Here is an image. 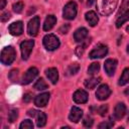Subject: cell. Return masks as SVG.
Wrapping results in <instances>:
<instances>
[{
  "label": "cell",
  "mask_w": 129,
  "mask_h": 129,
  "mask_svg": "<svg viewBox=\"0 0 129 129\" xmlns=\"http://www.w3.org/2000/svg\"><path fill=\"white\" fill-rule=\"evenodd\" d=\"M12 8H13V11L15 13H21L22 10H23V8H24V5H23L22 2H17L15 4H13Z\"/></svg>",
  "instance_id": "cell-30"
},
{
  "label": "cell",
  "mask_w": 129,
  "mask_h": 129,
  "mask_svg": "<svg viewBox=\"0 0 129 129\" xmlns=\"http://www.w3.org/2000/svg\"><path fill=\"white\" fill-rule=\"evenodd\" d=\"M93 123H94V121H93V119L91 118V117H86L85 119H84V121H83V124H84V126L85 127H88V128H90V127H92L93 126Z\"/></svg>",
  "instance_id": "cell-33"
},
{
  "label": "cell",
  "mask_w": 129,
  "mask_h": 129,
  "mask_svg": "<svg viewBox=\"0 0 129 129\" xmlns=\"http://www.w3.org/2000/svg\"><path fill=\"white\" fill-rule=\"evenodd\" d=\"M55 23H56V18H55V16H53V15H48V16L45 18V20H44V23H43V30H44V31L50 30V29L54 26Z\"/></svg>",
  "instance_id": "cell-18"
},
{
  "label": "cell",
  "mask_w": 129,
  "mask_h": 129,
  "mask_svg": "<svg viewBox=\"0 0 129 129\" xmlns=\"http://www.w3.org/2000/svg\"><path fill=\"white\" fill-rule=\"evenodd\" d=\"M15 56H16L15 49L10 45L5 46L1 51V62L3 64H6V66L11 64L14 61Z\"/></svg>",
  "instance_id": "cell-2"
},
{
  "label": "cell",
  "mask_w": 129,
  "mask_h": 129,
  "mask_svg": "<svg viewBox=\"0 0 129 129\" xmlns=\"http://www.w3.org/2000/svg\"><path fill=\"white\" fill-rule=\"evenodd\" d=\"M77 11H78V6L75 2L71 1L69 3H67L63 7V10H62V16L64 19H68V20H72L76 17L77 15Z\"/></svg>",
  "instance_id": "cell-4"
},
{
  "label": "cell",
  "mask_w": 129,
  "mask_h": 129,
  "mask_svg": "<svg viewBox=\"0 0 129 129\" xmlns=\"http://www.w3.org/2000/svg\"><path fill=\"white\" fill-rule=\"evenodd\" d=\"M80 70V66L78 63H74V64H71L68 69H67V76H73V75H76Z\"/></svg>",
  "instance_id": "cell-25"
},
{
  "label": "cell",
  "mask_w": 129,
  "mask_h": 129,
  "mask_svg": "<svg viewBox=\"0 0 129 129\" xmlns=\"http://www.w3.org/2000/svg\"><path fill=\"white\" fill-rule=\"evenodd\" d=\"M118 0H97V9L103 16H108L116 9Z\"/></svg>",
  "instance_id": "cell-1"
},
{
  "label": "cell",
  "mask_w": 129,
  "mask_h": 129,
  "mask_svg": "<svg viewBox=\"0 0 129 129\" xmlns=\"http://www.w3.org/2000/svg\"><path fill=\"white\" fill-rule=\"evenodd\" d=\"M17 76H18V70H12L9 74V79L12 82H15L17 80Z\"/></svg>",
  "instance_id": "cell-34"
},
{
  "label": "cell",
  "mask_w": 129,
  "mask_h": 129,
  "mask_svg": "<svg viewBox=\"0 0 129 129\" xmlns=\"http://www.w3.org/2000/svg\"><path fill=\"white\" fill-rule=\"evenodd\" d=\"M127 52H128V53H129V44H128V45H127Z\"/></svg>",
  "instance_id": "cell-44"
},
{
  "label": "cell",
  "mask_w": 129,
  "mask_h": 129,
  "mask_svg": "<svg viewBox=\"0 0 129 129\" xmlns=\"http://www.w3.org/2000/svg\"><path fill=\"white\" fill-rule=\"evenodd\" d=\"M110 95H111V90L107 85L99 86L97 91H96V97L100 101H104V100L108 99Z\"/></svg>",
  "instance_id": "cell-9"
},
{
  "label": "cell",
  "mask_w": 129,
  "mask_h": 129,
  "mask_svg": "<svg viewBox=\"0 0 129 129\" xmlns=\"http://www.w3.org/2000/svg\"><path fill=\"white\" fill-rule=\"evenodd\" d=\"M31 100V94H29V93H27V94H25L24 95V97H23V101L24 102H29Z\"/></svg>",
  "instance_id": "cell-38"
},
{
  "label": "cell",
  "mask_w": 129,
  "mask_h": 129,
  "mask_svg": "<svg viewBox=\"0 0 129 129\" xmlns=\"http://www.w3.org/2000/svg\"><path fill=\"white\" fill-rule=\"evenodd\" d=\"M45 75L48 78V80L51 82V84H56L58 80V72L55 68H49L45 71Z\"/></svg>",
  "instance_id": "cell-17"
},
{
  "label": "cell",
  "mask_w": 129,
  "mask_h": 129,
  "mask_svg": "<svg viewBox=\"0 0 129 129\" xmlns=\"http://www.w3.org/2000/svg\"><path fill=\"white\" fill-rule=\"evenodd\" d=\"M49 100V93H41L37 95L34 99V104L37 107H44Z\"/></svg>",
  "instance_id": "cell-13"
},
{
  "label": "cell",
  "mask_w": 129,
  "mask_h": 129,
  "mask_svg": "<svg viewBox=\"0 0 129 129\" xmlns=\"http://www.w3.org/2000/svg\"><path fill=\"white\" fill-rule=\"evenodd\" d=\"M100 81H101L100 78H91V79H89V80H86L85 83H84V85H85V87H86L87 89L92 90V89H94L95 87H97V85L100 83Z\"/></svg>",
  "instance_id": "cell-20"
},
{
  "label": "cell",
  "mask_w": 129,
  "mask_h": 129,
  "mask_svg": "<svg viewBox=\"0 0 129 129\" xmlns=\"http://www.w3.org/2000/svg\"><path fill=\"white\" fill-rule=\"evenodd\" d=\"M125 94H126V95H129V88L125 90Z\"/></svg>",
  "instance_id": "cell-42"
},
{
  "label": "cell",
  "mask_w": 129,
  "mask_h": 129,
  "mask_svg": "<svg viewBox=\"0 0 129 129\" xmlns=\"http://www.w3.org/2000/svg\"><path fill=\"white\" fill-rule=\"evenodd\" d=\"M108 53V47L104 44H99L97 45L89 54V57L94 59V58H102Z\"/></svg>",
  "instance_id": "cell-6"
},
{
  "label": "cell",
  "mask_w": 129,
  "mask_h": 129,
  "mask_svg": "<svg viewBox=\"0 0 129 129\" xmlns=\"http://www.w3.org/2000/svg\"><path fill=\"white\" fill-rule=\"evenodd\" d=\"M10 17H11V15H10L9 12H4V13H2L1 16H0L2 22H6V21H8V20L10 19Z\"/></svg>",
  "instance_id": "cell-35"
},
{
  "label": "cell",
  "mask_w": 129,
  "mask_h": 129,
  "mask_svg": "<svg viewBox=\"0 0 129 129\" xmlns=\"http://www.w3.org/2000/svg\"><path fill=\"white\" fill-rule=\"evenodd\" d=\"M39 28V17L34 16L31 20H29L28 25H27V32L28 35L30 36H36Z\"/></svg>",
  "instance_id": "cell-8"
},
{
  "label": "cell",
  "mask_w": 129,
  "mask_h": 129,
  "mask_svg": "<svg viewBox=\"0 0 129 129\" xmlns=\"http://www.w3.org/2000/svg\"><path fill=\"white\" fill-rule=\"evenodd\" d=\"M37 75H38V70H37L36 68L32 67V68L28 69V70L25 72V74L23 75V77H22L21 84H23V85H28V84H30V83L37 77Z\"/></svg>",
  "instance_id": "cell-7"
},
{
  "label": "cell",
  "mask_w": 129,
  "mask_h": 129,
  "mask_svg": "<svg viewBox=\"0 0 129 129\" xmlns=\"http://www.w3.org/2000/svg\"><path fill=\"white\" fill-rule=\"evenodd\" d=\"M37 112H38V111H35V110H29V111L27 112V115L30 116V117H35Z\"/></svg>",
  "instance_id": "cell-39"
},
{
  "label": "cell",
  "mask_w": 129,
  "mask_h": 129,
  "mask_svg": "<svg viewBox=\"0 0 129 129\" xmlns=\"http://www.w3.org/2000/svg\"><path fill=\"white\" fill-rule=\"evenodd\" d=\"M19 128L20 129H32L33 128V123H32V121H30V120H23L22 122H21V124L19 125Z\"/></svg>",
  "instance_id": "cell-28"
},
{
  "label": "cell",
  "mask_w": 129,
  "mask_h": 129,
  "mask_svg": "<svg viewBox=\"0 0 129 129\" xmlns=\"http://www.w3.org/2000/svg\"><path fill=\"white\" fill-rule=\"evenodd\" d=\"M69 29H70V25H69V24H63L62 26L59 27L58 31H59V33H61V34H66V33H68Z\"/></svg>",
  "instance_id": "cell-36"
},
{
  "label": "cell",
  "mask_w": 129,
  "mask_h": 129,
  "mask_svg": "<svg viewBox=\"0 0 129 129\" xmlns=\"http://www.w3.org/2000/svg\"><path fill=\"white\" fill-rule=\"evenodd\" d=\"M126 113V106L124 103H118L114 109V117L116 119H122Z\"/></svg>",
  "instance_id": "cell-16"
},
{
  "label": "cell",
  "mask_w": 129,
  "mask_h": 129,
  "mask_svg": "<svg viewBox=\"0 0 129 129\" xmlns=\"http://www.w3.org/2000/svg\"><path fill=\"white\" fill-rule=\"evenodd\" d=\"M94 2H95V0H88L87 1V5L88 6H92L94 4Z\"/></svg>",
  "instance_id": "cell-41"
},
{
  "label": "cell",
  "mask_w": 129,
  "mask_h": 129,
  "mask_svg": "<svg viewBox=\"0 0 129 129\" xmlns=\"http://www.w3.org/2000/svg\"><path fill=\"white\" fill-rule=\"evenodd\" d=\"M17 117H18V111L16 109H11L8 113V121L10 123H13L14 121H16Z\"/></svg>",
  "instance_id": "cell-27"
},
{
  "label": "cell",
  "mask_w": 129,
  "mask_h": 129,
  "mask_svg": "<svg viewBox=\"0 0 129 129\" xmlns=\"http://www.w3.org/2000/svg\"><path fill=\"white\" fill-rule=\"evenodd\" d=\"M88 36V30L85 27L78 28L74 33V39L77 42H83Z\"/></svg>",
  "instance_id": "cell-15"
},
{
  "label": "cell",
  "mask_w": 129,
  "mask_h": 129,
  "mask_svg": "<svg viewBox=\"0 0 129 129\" xmlns=\"http://www.w3.org/2000/svg\"><path fill=\"white\" fill-rule=\"evenodd\" d=\"M129 83V69H125L119 79V82H118V85L119 86H124L126 84Z\"/></svg>",
  "instance_id": "cell-23"
},
{
  "label": "cell",
  "mask_w": 129,
  "mask_h": 129,
  "mask_svg": "<svg viewBox=\"0 0 129 129\" xmlns=\"http://www.w3.org/2000/svg\"><path fill=\"white\" fill-rule=\"evenodd\" d=\"M35 119H36L37 127H43L46 123V115L43 112H37L36 116H35Z\"/></svg>",
  "instance_id": "cell-21"
},
{
  "label": "cell",
  "mask_w": 129,
  "mask_h": 129,
  "mask_svg": "<svg viewBox=\"0 0 129 129\" xmlns=\"http://www.w3.org/2000/svg\"><path fill=\"white\" fill-rule=\"evenodd\" d=\"M117 60L114 59V58H108L106 61H105V64H104V69H105V72L107 73V75L109 77H112L115 72H116V69H117Z\"/></svg>",
  "instance_id": "cell-10"
},
{
  "label": "cell",
  "mask_w": 129,
  "mask_h": 129,
  "mask_svg": "<svg viewBox=\"0 0 129 129\" xmlns=\"http://www.w3.org/2000/svg\"><path fill=\"white\" fill-rule=\"evenodd\" d=\"M113 125H114V122L111 121V120H108V121H105V122L100 123V124L98 125V127H99L100 129H108V128L113 127Z\"/></svg>",
  "instance_id": "cell-29"
},
{
  "label": "cell",
  "mask_w": 129,
  "mask_h": 129,
  "mask_svg": "<svg viewBox=\"0 0 129 129\" xmlns=\"http://www.w3.org/2000/svg\"><path fill=\"white\" fill-rule=\"evenodd\" d=\"M33 88H34L35 90H37V91L45 90V89H47V84L45 83V81H44L43 79H38V80L35 82Z\"/></svg>",
  "instance_id": "cell-24"
},
{
  "label": "cell",
  "mask_w": 129,
  "mask_h": 129,
  "mask_svg": "<svg viewBox=\"0 0 129 129\" xmlns=\"http://www.w3.org/2000/svg\"><path fill=\"white\" fill-rule=\"evenodd\" d=\"M97 112L99 113V115L105 116V115L107 114V112H108V106H107V105H102V106H100V107L97 109Z\"/></svg>",
  "instance_id": "cell-32"
},
{
  "label": "cell",
  "mask_w": 129,
  "mask_h": 129,
  "mask_svg": "<svg viewBox=\"0 0 129 129\" xmlns=\"http://www.w3.org/2000/svg\"><path fill=\"white\" fill-rule=\"evenodd\" d=\"M6 5V0H0V9H4Z\"/></svg>",
  "instance_id": "cell-40"
},
{
  "label": "cell",
  "mask_w": 129,
  "mask_h": 129,
  "mask_svg": "<svg viewBox=\"0 0 129 129\" xmlns=\"http://www.w3.org/2000/svg\"><path fill=\"white\" fill-rule=\"evenodd\" d=\"M85 17H86L87 22H88L91 26L97 25V23H98V21H99V18H98L97 14H96L94 11H89V12H87L86 15H85Z\"/></svg>",
  "instance_id": "cell-19"
},
{
  "label": "cell",
  "mask_w": 129,
  "mask_h": 129,
  "mask_svg": "<svg viewBox=\"0 0 129 129\" xmlns=\"http://www.w3.org/2000/svg\"><path fill=\"white\" fill-rule=\"evenodd\" d=\"M34 46V41L33 40H24L20 43V49H21V56L24 60H26L31 51H32V48Z\"/></svg>",
  "instance_id": "cell-5"
},
{
  "label": "cell",
  "mask_w": 129,
  "mask_h": 129,
  "mask_svg": "<svg viewBox=\"0 0 129 129\" xmlns=\"http://www.w3.org/2000/svg\"><path fill=\"white\" fill-rule=\"evenodd\" d=\"M129 20V9L127 10V11H125L123 14H121V15H119V17H118V19H117V21H116V27H121L126 21H128Z\"/></svg>",
  "instance_id": "cell-22"
},
{
  "label": "cell",
  "mask_w": 129,
  "mask_h": 129,
  "mask_svg": "<svg viewBox=\"0 0 129 129\" xmlns=\"http://www.w3.org/2000/svg\"><path fill=\"white\" fill-rule=\"evenodd\" d=\"M85 46L86 45H81V46H77V48H76V54L79 56V57H81L82 55H83V53H84V50H85Z\"/></svg>",
  "instance_id": "cell-37"
},
{
  "label": "cell",
  "mask_w": 129,
  "mask_h": 129,
  "mask_svg": "<svg viewBox=\"0 0 129 129\" xmlns=\"http://www.w3.org/2000/svg\"><path fill=\"white\" fill-rule=\"evenodd\" d=\"M9 32L12 34V35H15V36H18V35H21L22 32H23V24L21 21H16V22H13L12 24L9 25Z\"/></svg>",
  "instance_id": "cell-12"
},
{
  "label": "cell",
  "mask_w": 129,
  "mask_h": 129,
  "mask_svg": "<svg viewBox=\"0 0 129 129\" xmlns=\"http://www.w3.org/2000/svg\"><path fill=\"white\" fill-rule=\"evenodd\" d=\"M128 121H129V114H128Z\"/></svg>",
  "instance_id": "cell-45"
},
{
  "label": "cell",
  "mask_w": 129,
  "mask_h": 129,
  "mask_svg": "<svg viewBox=\"0 0 129 129\" xmlns=\"http://www.w3.org/2000/svg\"><path fill=\"white\" fill-rule=\"evenodd\" d=\"M129 8V0H123L122 2V5H121V8L119 10V15L120 14H123L125 11H127L126 9Z\"/></svg>",
  "instance_id": "cell-31"
},
{
  "label": "cell",
  "mask_w": 129,
  "mask_h": 129,
  "mask_svg": "<svg viewBox=\"0 0 129 129\" xmlns=\"http://www.w3.org/2000/svg\"><path fill=\"white\" fill-rule=\"evenodd\" d=\"M99 70H100V64H99L98 62H93V63L89 67L88 73H89V75L94 76V75H96V74L99 72Z\"/></svg>",
  "instance_id": "cell-26"
},
{
  "label": "cell",
  "mask_w": 129,
  "mask_h": 129,
  "mask_svg": "<svg viewBox=\"0 0 129 129\" xmlns=\"http://www.w3.org/2000/svg\"><path fill=\"white\" fill-rule=\"evenodd\" d=\"M88 98H89L88 93L86 91H84V90H78V91H76L74 93V96H73L74 101L76 103H78V104H84V103H86L88 101Z\"/></svg>",
  "instance_id": "cell-11"
},
{
  "label": "cell",
  "mask_w": 129,
  "mask_h": 129,
  "mask_svg": "<svg viewBox=\"0 0 129 129\" xmlns=\"http://www.w3.org/2000/svg\"><path fill=\"white\" fill-rule=\"evenodd\" d=\"M59 44V39L54 34H46L43 37V45L47 50H55L56 48H58Z\"/></svg>",
  "instance_id": "cell-3"
},
{
  "label": "cell",
  "mask_w": 129,
  "mask_h": 129,
  "mask_svg": "<svg viewBox=\"0 0 129 129\" xmlns=\"http://www.w3.org/2000/svg\"><path fill=\"white\" fill-rule=\"evenodd\" d=\"M82 116H83V111L78 107H73L71 109V113L69 115V119L74 123H78L81 120Z\"/></svg>",
  "instance_id": "cell-14"
},
{
  "label": "cell",
  "mask_w": 129,
  "mask_h": 129,
  "mask_svg": "<svg viewBox=\"0 0 129 129\" xmlns=\"http://www.w3.org/2000/svg\"><path fill=\"white\" fill-rule=\"evenodd\" d=\"M126 30H127V32H128V33H129V25H128V26H127V28H126Z\"/></svg>",
  "instance_id": "cell-43"
},
{
  "label": "cell",
  "mask_w": 129,
  "mask_h": 129,
  "mask_svg": "<svg viewBox=\"0 0 129 129\" xmlns=\"http://www.w3.org/2000/svg\"><path fill=\"white\" fill-rule=\"evenodd\" d=\"M80 1H81V2H82V1H83V0H80Z\"/></svg>",
  "instance_id": "cell-46"
}]
</instances>
